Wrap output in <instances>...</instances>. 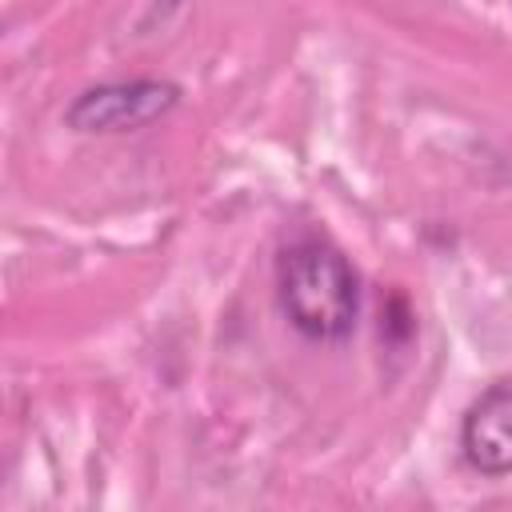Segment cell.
<instances>
[{
    "instance_id": "6da1fadb",
    "label": "cell",
    "mask_w": 512,
    "mask_h": 512,
    "mask_svg": "<svg viewBox=\"0 0 512 512\" xmlns=\"http://www.w3.org/2000/svg\"><path fill=\"white\" fill-rule=\"evenodd\" d=\"M276 292L288 324L316 344L348 340L360 320V276L324 236H300L280 252Z\"/></svg>"
},
{
    "instance_id": "7a4b0ae2",
    "label": "cell",
    "mask_w": 512,
    "mask_h": 512,
    "mask_svg": "<svg viewBox=\"0 0 512 512\" xmlns=\"http://www.w3.org/2000/svg\"><path fill=\"white\" fill-rule=\"evenodd\" d=\"M176 104L180 88L172 80H108L84 88L68 104L64 124L76 132H136L168 116Z\"/></svg>"
},
{
    "instance_id": "3957f363",
    "label": "cell",
    "mask_w": 512,
    "mask_h": 512,
    "mask_svg": "<svg viewBox=\"0 0 512 512\" xmlns=\"http://www.w3.org/2000/svg\"><path fill=\"white\" fill-rule=\"evenodd\" d=\"M460 448L480 476L512 472V376L492 380L468 404L460 420Z\"/></svg>"
},
{
    "instance_id": "277c9868",
    "label": "cell",
    "mask_w": 512,
    "mask_h": 512,
    "mask_svg": "<svg viewBox=\"0 0 512 512\" xmlns=\"http://www.w3.org/2000/svg\"><path fill=\"white\" fill-rule=\"evenodd\" d=\"M180 4H184V0H148V20H164V16H172Z\"/></svg>"
}]
</instances>
